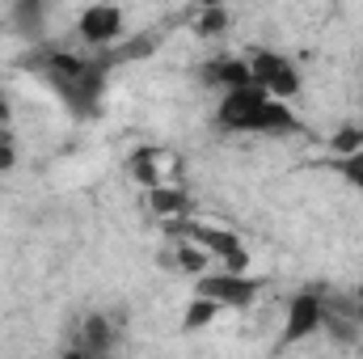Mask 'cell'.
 I'll return each mask as SVG.
<instances>
[{"instance_id": "obj_1", "label": "cell", "mask_w": 363, "mask_h": 359, "mask_svg": "<svg viewBox=\"0 0 363 359\" xmlns=\"http://www.w3.org/2000/svg\"><path fill=\"white\" fill-rule=\"evenodd\" d=\"M30 72L38 77L43 89H51L60 97V106L72 118H97L114 68H110L106 55H81V51H64V47H43L38 55H30Z\"/></svg>"}, {"instance_id": "obj_2", "label": "cell", "mask_w": 363, "mask_h": 359, "mask_svg": "<svg viewBox=\"0 0 363 359\" xmlns=\"http://www.w3.org/2000/svg\"><path fill=\"white\" fill-rule=\"evenodd\" d=\"M211 123L224 136H300L304 131V118L287 101H274L254 85L224 93L216 101Z\"/></svg>"}, {"instance_id": "obj_3", "label": "cell", "mask_w": 363, "mask_h": 359, "mask_svg": "<svg viewBox=\"0 0 363 359\" xmlns=\"http://www.w3.org/2000/svg\"><path fill=\"white\" fill-rule=\"evenodd\" d=\"M245 68H250V85L262 89L267 97H274V101H287V106H291V101L304 93V72H300V64H296L291 55L274 51V47H250V51H245Z\"/></svg>"}, {"instance_id": "obj_4", "label": "cell", "mask_w": 363, "mask_h": 359, "mask_svg": "<svg viewBox=\"0 0 363 359\" xmlns=\"http://www.w3.org/2000/svg\"><path fill=\"white\" fill-rule=\"evenodd\" d=\"M262 287L267 283L258 275H237V270H220V267H211L207 275L194 279V296L207 300V304H216L220 313H245V309H254L258 296H262Z\"/></svg>"}, {"instance_id": "obj_5", "label": "cell", "mask_w": 363, "mask_h": 359, "mask_svg": "<svg viewBox=\"0 0 363 359\" xmlns=\"http://www.w3.org/2000/svg\"><path fill=\"white\" fill-rule=\"evenodd\" d=\"M325 321H330V296H325V292H296V296L287 300L279 343H283V347H300V343L325 334Z\"/></svg>"}, {"instance_id": "obj_6", "label": "cell", "mask_w": 363, "mask_h": 359, "mask_svg": "<svg viewBox=\"0 0 363 359\" xmlns=\"http://www.w3.org/2000/svg\"><path fill=\"white\" fill-rule=\"evenodd\" d=\"M77 38L89 47V55H106L114 47H123L127 34V13L118 4H85L77 17Z\"/></svg>"}, {"instance_id": "obj_7", "label": "cell", "mask_w": 363, "mask_h": 359, "mask_svg": "<svg viewBox=\"0 0 363 359\" xmlns=\"http://www.w3.org/2000/svg\"><path fill=\"white\" fill-rule=\"evenodd\" d=\"M68 343L81 347V351H89L93 359H114L118 347H123V326L110 313H85L77 321V330L68 334Z\"/></svg>"}, {"instance_id": "obj_8", "label": "cell", "mask_w": 363, "mask_h": 359, "mask_svg": "<svg viewBox=\"0 0 363 359\" xmlns=\"http://www.w3.org/2000/svg\"><path fill=\"white\" fill-rule=\"evenodd\" d=\"M199 81L207 89H216L220 97L233 89H245L250 85V68H245V55H216V60H203L199 64Z\"/></svg>"}, {"instance_id": "obj_9", "label": "cell", "mask_w": 363, "mask_h": 359, "mask_svg": "<svg viewBox=\"0 0 363 359\" xmlns=\"http://www.w3.org/2000/svg\"><path fill=\"white\" fill-rule=\"evenodd\" d=\"M144 199H148V211L165 216L169 224L190 220V194H186V190H178V186H152Z\"/></svg>"}, {"instance_id": "obj_10", "label": "cell", "mask_w": 363, "mask_h": 359, "mask_svg": "<svg viewBox=\"0 0 363 359\" xmlns=\"http://www.w3.org/2000/svg\"><path fill=\"white\" fill-rule=\"evenodd\" d=\"M228 21H233V13H228L224 4H207V9L194 13V34H199V38H216V34L228 30Z\"/></svg>"}, {"instance_id": "obj_11", "label": "cell", "mask_w": 363, "mask_h": 359, "mask_svg": "<svg viewBox=\"0 0 363 359\" xmlns=\"http://www.w3.org/2000/svg\"><path fill=\"white\" fill-rule=\"evenodd\" d=\"M325 165L347 182L351 190H359V194H363V148H359V153H347V157H330Z\"/></svg>"}, {"instance_id": "obj_12", "label": "cell", "mask_w": 363, "mask_h": 359, "mask_svg": "<svg viewBox=\"0 0 363 359\" xmlns=\"http://www.w3.org/2000/svg\"><path fill=\"white\" fill-rule=\"evenodd\" d=\"M13 21L34 38V34H43V26H47V4H34V0H21V4H13Z\"/></svg>"}, {"instance_id": "obj_13", "label": "cell", "mask_w": 363, "mask_h": 359, "mask_svg": "<svg viewBox=\"0 0 363 359\" xmlns=\"http://www.w3.org/2000/svg\"><path fill=\"white\" fill-rule=\"evenodd\" d=\"M216 317H220V309L194 296V300L186 304V317H182V330H186V334H199V330H207V326H211Z\"/></svg>"}, {"instance_id": "obj_14", "label": "cell", "mask_w": 363, "mask_h": 359, "mask_svg": "<svg viewBox=\"0 0 363 359\" xmlns=\"http://www.w3.org/2000/svg\"><path fill=\"white\" fill-rule=\"evenodd\" d=\"M17 165V140H13V127H0V174H9Z\"/></svg>"}, {"instance_id": "obj_15", "label": "cell", "mask_w": 363, "mask_h": 359, "mask_svg": "<svg viewBox=\"0 0 363 359\" xmlns=\"http://www.w3.org/2000/svg\"><path fill=\"white\" fill-rule=\"evenodd\" d=\"M13 123V106H9V97H4V85H0V127H9Z\"/></svg>"}, {"instance_id": "obj_16", "label": "cell", "mask_w": 363, "mask_h": 359, "mask_svg": "<svg viewBox=\"0 0 363 359\" xmlns=\"http://www.w3.org/2000/svg\"><path fill=\"white\" fill-rule=\"evenodd\" d=\"M60 359H93V355L81 351V347H72V343H64V347H60Z\"/></svg>"}]
</instances>
